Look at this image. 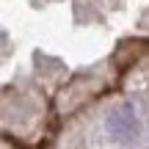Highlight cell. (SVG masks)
Masks as SVG:
<instances>
[{"mask_svg":"<svg viewBox=\"0 0 149 149\" xmlns=\"http://www.w3.org/2000/svg\"><path fill=\"white\" fill-rule=\"evenodd\" d=\"M108 133L113 135L116 141H133L138 135V119H135L133 108L122 105L108 116Z\"/></svg>","mask_w":149,"mask_h":149,"instance_id":"obj_1","label":"cell"}]
</instances>
